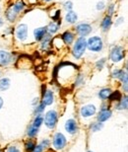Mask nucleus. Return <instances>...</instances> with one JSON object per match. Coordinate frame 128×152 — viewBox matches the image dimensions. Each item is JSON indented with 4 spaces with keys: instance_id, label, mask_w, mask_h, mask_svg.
Returning <instances> with one entry per match:
<instances>
[{
    "instance_id": "1",
    "label": "nucleus",
    "mask_w": 128,
    "mask_h": 152,
    "mask_svg": "<svg viewBox=\"0 0 128 152\" xmlns=\"http://www.w3.org/2000/svg\"><path fill=\"white\" fill-rule=\"evenodd\" d=\"M87 48V41L84 37H80L77 39L74 47H73V56L76 58H80L83 56V53H85V50Z\"/></svg>"
},
{
    "instance_id": "2",
    "label": "nucleus",
    "mask_w": 128,
    "mask_h": 152,
    "mask_svg": "<svg viewBox=\"0 0 128 152\" xmlns=\"http://www.w3.org/2000/svg\"><path fill=\"white\" fill-rule=\"evenodd\" d=\"M103 39L100 37H92L88 39L87 42V48H89L91 51H100L103 50Z\"/></svg>"
},
{
    "instance_id": "3",
    "label": "nucleus",
    "mask_w": 128,
    "mask_h": 152,
    "mask_svg": "<svg viewBox=\"0 0 128 152\" xmlns=\"http://www.w3.org/2000/svg\"><path fill=\"white\" fill-rule=\"evenodd\" d=\"M57 123V113L55 111L50 110L49 112H47L44 118V124L48 129H53L56 126Z\"/></svg>"
},
{
    "instance_id": "4",
    "label": "nucleus",
    "mask_w": 128,
    "mask_h": 152,
    "mask_svg": "<svg viewBox=\"0 0 128 152\" xmlns=\"http://www.w3.org/2000/svg\"><path fill=\"white\" fill-rule=\"evenodd\" d=\"M124 57V50L121 47H114L111 51V59L113 62H118Z\"/></svg>"
},
{
    "instance_id": "5",
    "label": "nucleus",
    "mask_w": 128,
    "mask_h": 152,
    "mask_svg": "<svg viewBox=\"0 0 128 152\" xmlns=\"http://www.w3.org/2000/svg\"><path fill=\"white\" fill-rule=\"evenodd\" d=\"M53 145L56 149H62V148L66 145V137L60 132L56 133V134L54 135Z\"/></svg>"
},
{
    "instance_id": "6",
    "label": "nucleus",
    "mask_w": 128,
    "mask_h": 152,
    "mask_svg": "<svg viewBox=\"0 0 128 152\" xmlns=\"http://www.w3.org/2000/svg\"><path fill=\"white\" fill-rule=\"evenodd\" d=\"M76 31H77L78 35L81 36V37H86L92 32V27H91L89 24H79V25L76 26Z\"/></svg>"
},
{
    "instance_id": "7",
    "label": "nucleus",
    "mask_w": 128,
    "mask_h": 152,
    "mask_svg": "<svg viewBox=\"0 0 128 152\" xmlns=\"http://www.w3.org/2000/svg\"><path fill=\"white\" fill-rule=\"evenodd\" d=\"M16 36L20 41H25L28 37V26L26 24H21L17 27Z\"/></svg>"
},
{
    "instance_id": "8",
    "label": "nucleus",
    "mask_w": 128,
    "mask_h": 152,
    "mask_svg": "<svg viewBox=\"0 0 128 152\" xmlns=\"http://www.w3.org/2000/svg\"><path fill=\"white\" fill-rule=\"evenodd\" d=\"M81 115L84 118H89L92 117V115L96 113V107L94 105H87L84 106L83 108L81 109Z\"/></svg>"
},
{
    "instance_id": "9",
    "label": "nucleus",
    "mask_w": 128,
    "mask_h": 152,
    "mask_svg": "<svg viewBox=\"0 0 128 152\" xmlns=\"http://www.w3.org/2000/svg\"><path fill=\"white\" fill-rule=\"evenodd\" d=\"M65 129L67 132L70 133V134H74L78 129V126H77L76 121H74L73 118H70V120L67 121L65 124Z\"/></svg>"
},
{
    "instance_id": "10",
    "label": "nucleus",
    "mask_w": 128,
    "mask_h": 152,
    "mask_svg": "<svg viewBox=\"0 0 128 152\" xmlns=\"http://www.w3.org/2000/svg\"><path fill=\"white\" fill-rule=\"evenodd\" d=\"M12 60V54L8 51L0 50V63L2 65H7L11 62Z\"/></svg>"
},
{
    "instance_id": "11",
    "label": "nucleus",
    "mask_w": 128,
    "mask_h": 152,
    "mask_svg": "<svg viewBox=\"0 0 128 152\" xmlns=\"http://www.w3.org/2000/svg\"><path fill=\"white\" fill-rule=\"evenodd\" d=\"M47 27H41V28H38L33 31V35H35V39L36 41H41L45 35H47Z\"/></svg>"
},
{
    "instance_id": "12",
    "label": "nucleus",
    "mask_w": 128,
    "mask_h": 152,
    "mask_svg": "<svg viewBox=\"0 0 128 152\" xmlns=\"http://www.w3.org/2000/svg\"><path fill=\"white\" fill-rule=\"evenodd\" d=\"M42 103L47 106V105H51L53 103V92L50 90L47 91L44 96H42Z\"/></svg>"
},
{
    "instance_id": "13",
    "label": "nucleus",
    "mask_w": 128,
    "mask_h": 152,
    "mask_svg": "<svg viewBox=\"0 0 128 152\" xmlns=\"http://www.w3.org/2000/svg\"><path fill=\"white\" fill-rule=\"evenodd\" d=\"M111 117V111L105 109V110H103L100 112L99 115H97V120H99V121H100V123H103V121H108Z\"/></svg>"
},
{
    "instance_id": "14",
    "label": "nucleus",
    "mask_w": 128,
    "mask_h": 152,
    "mask_svg": "<svg viewBox=\"0 0 128 152\" xmlns=\"http://www.w3.org/2000/svg\"><path fill=\"white\" fill-rule=\"evenodd\" d=\"M77 19H78V16L74 11H72V10L67 11V13L65 15V20H66L67 23L74 24L76 21H77Z\"/></svg>"
},
{
    "instance_id": "15",
    "label": "nucleus",
    "mask_w": 128,
    "mask_h": 152,
    "mask_svg": "<svg viewBox=\"0 0 128 152\" xmlns=\"http://www.w3.org/2000/svg\"><path fill=\"white\" fill-rule=\"evenodd\" d=\"M111 24H112L111 17L109 16V15H108V16H105V18H103V22H102V29H103V32L108 31V30L111 28Z\"/></svg>"
},
{
    "instance_id": "16",
    "label": "nucleus",
    "mask_w": 128,
    "mask_h": 152,
    "mask_svg": "<svg viewBox=\"0 0 128 152\" xmlns=\"http://www.w3.org/2000/svg\"><path fill=\"white\" fill-rule=\"evenodd\" d=\"M74 39H75L74 35H73L71 32H65L62 35V39L66 45H71L73 41H74Z\"/></svg>"
},
{
    "instance_id": "17",
    "label": "nucleus",
    "mask_w": 128,
    "mask_h": 152,
    "mask_svg": "<svg viewBox=\"0 0 128 152\" xmlns=\"http://www.w3.org/2000/svg\"><path fill=\"white\" fill-rule=\"evenodd\" d=\"M111 93V90L109 89V88H105V89H102L99 92V97L102 100H106V99H108Z\"/></svg>"
},
{
    "instance_id": "18",
    "label": "nucleus",
    "mask_w": 128,
    "mask_h": 152,
    "mask_svg": "<svg viewBox=\"0 0 128 152\" xmlns=\"http://www.w3.org/2000/svg\"><path fill=\"white\" fill-rule=\"evenodd\" d=\"M10 87V79L2 78L0 80V91H5Z\"/></svg>"
},
{
    "instance_id": "19",
    "label": "nucleus",
    "mask_w": 128,
    "mask_h": 152,
    "mask_svg": "<svg viewBox=\"0 0 128 152\" xmlns=\"http://www.w3.org/2000/svg\"><path fill=\"white\" fill-rule=\"evenodd\" d=\"M16 17H17V14L13 11L12 7H10L7 11H6V18H7L10 22H14L15 19H16Z\"/></svg>"
},
{
    "instance_id": "20",
    "label": "nucleus",
    "mask_w": 128,
    "mask_h": 152,
    "mask_svg": "<svg viewBox=\"0 0 128 152\" xmlns=\"http://www.w3.org/2000/svg\"><path fill=\"white\" fill-rule=\"evenodd\" d=\"M47 29V31L50 33V34H54V33H56L57 31H58V29H59V23H55V22L50 23Z\"/></svg>"
},
{
    "instance_id": "21",
    "label": "nucleus",
    "mask_w": 128,
    "mask_h": 152,
    "mask_svg": "<svg viewBox=\"0 0 128 152\" xmlns=\"http://www.w3.org/2000/svg\"><path fill=\"white\" fill-rule=\"evenodd\" d=\"M119 105H118V110H126L127 107H128V99H127V96L124 97L123 99H120L119 100Z\"/></svg>"
},
{
    "instance_id": "22",
    "label": "nucleus",
    "mask_w": 128,
    "mask_h": 152,
    "mask_svg": "<svg viewBox=\"0 0 128 152\" xmlns=\"http://www.w3.org/2000/svg\"><path fill=\"white\" fill-rule=\"evenodd\" d=\"M108 99L111 101H119L121 99V93L119 91H115V92H111V95H109Z\"/></svg>"
},
{
    "instance_id": "23",
    "label": "nucleus",
    "mask_w": 128,
    "mask_h": 152,
    "mask_svg": "<svg viewBox=\"0 0 128 152\" xmlns=\"http://www.w3.org/2000/svg\"><path fill=\"white\" fill-rule=\"evenodd\" d=\"M24 7H25V5H24L23 2H18L15 5L12 6V9H13V11L15 12V13L18 14L19 12H21V11L23 10Z\"/></svg>"
},
{
    "instance_id": "24",
    "label": "nucleus",
    "mask_w": 128,
    "mask_h": 152,
    "mask_svg": "<svg viewBox=\"0 0 128 152\" xmlns=\"http://www.w3.org/2000/svg\"><path fill=\"white\" fill-rule=\"evenodd\" d=\"M42 39H44V41H42V44H41V48L42 50H47V48L49 47V42H50L49 35H45Z\"/></svg>"
},
{
    "instance_id": "25",
    "label": "nucleus",
    "mask_w": 128,
    "mask_h": 152,
    "mask_svg": "<svg viewBox=\"0 0 128 152\" xmlns=\"http://www.w3.org/2000/svg\"><path fill=\"white\" fill-rule=\"evenodd\" d=\"M42 123H44V118H42L41 115H36V118H35V121H33V126L39 129V127L41 126Z\"/></svg>"
},
{
    "instance_id": "26",
    "label": "nucleus",
    "mask_w": 128,
    "mask_h": 152,
    "mask_svg": "<svg viewBox=\"0 0 128 152\" xmlns=\"http://www.w3.org/2000/svg\"><path fill=\"white\" fill-rule=\"evenodd\" d=\"M38 132H39L38 127H35L33 126H31L28 129V135L30 136V137H33V136H36V134H38Z\"/></svg>"
},
{
    "instance_id": "27",
    "label": "nucleus",
    "mask_w": 128,
    "mask_h": 152,
    "mask_svg": "<svg viewBox=\"0 0 128 152\" xmlns=\"http://www.w3.org/2000/svg\"><path fill=\"white\" fill-rule=\"evenodd\" d=\"M35 147H36V143L33 140H29L26 143V149H27V151H33Z\"/></svg>"
},
{
    "instance_id": "28",
    "label": "nucleus",
    "mask_w": 128,
    "mask_h": 152,
    "mask_svg": "<svg viewBox=\"0 0 128 152\" xmlns=\"http://www.w3.org/2000/svg\"><path fill=\"white\" fill-rule=\"evenodd\" d=\"M102 127H103V124H100V123H95L93 126H91V129H92L93 132H97V130H100Z\"/></svg>"
},
{
    "instance_id": "29",
    "label": "nucleus",
    "mask_w": 128,
    "mask_h": 152,
    "mask_svg": "<svg viewBox=\"0 0 128 152\" xmlns=\"http://www.w3.org/2000/svg\"><path fill=\"white\" fill-rule=\"evenodd\" d=\"M44 107H45V105L44 104V103H41L38 107H36V113H41V112H44Z\"/></svg>"
},
{
    "instance_id": "30",
    "label": "nucleus",
    "mask_w": 128,
    "mask_h": 152,
    "mask_svg": "<svg viewBox=\"0 0 128 152\" xmlns=\"http://www.w3.org/2000/svg\"><path fill=\"white\" fill-rule=\"evenodd\" d=\"M64 8L66 9L67 11H70L73 8V3L71 1H67L64 3Z\"/></svg>"
},
{
    "instance_id": "31",
    "label": "nucleus",
    "mask_w": 128,
    "mask_h": 152,
    "mask_svg": "<svg viewBox=\"0 0 128 152\" xmlns=\"http://www.w3.org/2000/svg\"><path fill=\"white\" fill-rule=\"evenodd\" d=\"M105 58L100 59V61H97V64H96V65H97V67L99 68L100 70V69H103V64H105Z\"/></svg>"
},
{
    "instance_id": "32",
    "label": "nucleus",
    "mask_w": 128,
    "mask_h": 152,
    "mask_svg": "<svg viewBox=\"0 0 128 152\" xmlns=\"http://www.w3.org/2000/svg\"><path fill=\"white\" fill-rule=\"evenodd\" d=\"M42 151H44V147L39 144V145H36V147L33 148V150L32 152H42Z\"/></svg>"
},
{
    "instance_id": "33",
    "label": "nucleus",
    "mask_w": 128,
    "mask_h": 152,
    "mask_svg": "<svg viewBox=\"0 0 128 152\" xmlns=\"http://www.w3.org/2000/svg\"><path fill=\"white\" fill-rule=\"evenodd\" d=\"M103 8H105V3H103V1H100V2H99L97 4V10H103Z\"/></svg>"
},
{
    "instance_id": "34",
    "label": "nucleus",
    "mask_w": 128,
    "mask_h": 152,
    "mask_svg": "<svg viewBox=\"0 0 128 152\" xmlns=\"http://www.w3.org/2000/svg\"><path fill=\"white\" fill-rule=\"evenodd\" d=\"M6 152H20V150L18 149L17 147H15V146H11V147H9L7 151Z\"/></svg>"
},
{
    "instance_id": "35",
    "label": "nucleus",
    "mask_w": 128,
    "mask_h": 152,
    "mask_svg": "<svg viewBox=\"0 0 128 152\" xmlns=\"http://www.w3.org/2000/svg\"><path fill=\"white\" fill-rule=\"evenodd\" d=\"M41 146L44 147V148L47 147L48 145H49V140H47V139H45V140H44V141L41 142Z\"/></svg>"
},
{
    "instance_id": "36",
    "label": "nucleus",
    "mask_w": 128,
    "mask_h": 152,
    "mask_svg": "<svg viewBox=\"0 0 128 152\" xmlns=\"http://www.w3.org/2000/svg\"><path fill=\"white\" fill-rule=\"evenodd\" d=\"M2 106H3V99L0 97V109L2 108Z\"/></svg>"
},
{
    "instance_id": "37",
    "label": "nucleus",
    "mask_w": 128,
    "mask_h": 152,
    "mask_svg": "<svg viewBox=\"0 0 128 152\" xmlns=\"http://www.w3.org/2000/svg\"><path fill=\"white\" fill-rule=\"evenodd\" d=\"M122 21H123V18H120V19L118 20V22H117V24H116V25H118V24H119V23H121V22H122Z\"/></svg>"
},
{
    "instance_id": "38",
    "label": "nucleus",
    "mask_w": 128,
    "mask_h": 152,
    "mask_svg": "<svg viewBox=\"0 0 128 152\" xmlns=\"http://www.w3.org/2000/svg\"><path fill=\"white\" fill-rule=\"evenodd\" d=\"M1 26H3V20L0 18V27H1Z\"/></svg>"
},
{
    "instance_id": "39",
    "label": "nucleus",
    "mask_w": 128,
    "mask_h": 152,
    "mask_svg": "<svg viewBox=\"0 0 128 152\" xmlns=\"http://www.w3.org/2000/svg\"><path fill=\"white\" fill-rule=\"evenodd\" d=\"M44 1H47V2H49V1H51V0H44Z\"/></svg>"
},
{
    "instance_id": "40",
    "label": "nucleus",
    "mask_w": 128,
    "mask_h": 152,
    "mask_svg": "<svg viewBox=\"0 0 128 152\" xmlns=\"http://www.w3.org/2000/svg\"><path fill=\"white\" fill-rule=\"evenodd\" d=\"M0 13H1V8H0Z\"/></svg>"
},
{
    "instance_id": "41",
    "label": "nucleus",
    "mask_w": 128,
    "mask_h": 152,
    "mask_svg": "<svg viewBox=\"0 0 128 152\" xmlns=\"http://www.w3.org/2000/svg\"><path fill=\"white\" fill-rule=\"evenodd\" d=\"M89 152H92V151H89Z\"/></svg>"
}]
</instances>
